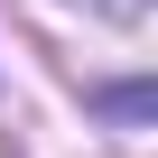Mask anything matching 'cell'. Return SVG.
Here are the masks:
<instances>
[{
  "label": "cell",
  "instance_id": "6da1fadb",
  "mask_svg": "<svg viewBox=\"0 0 158 158\" xmlns=\"http://www.w3.org/2000/svg\"><path fill=\"white\" fill-rule=\"evenodd\" d=\"M102 112H112V121H139V112H149V93H139V84H121V93H102Z\"/></svg>",
  "mask_w": 158,
  "mask_h": 158
},
{
  "label": "cell",
  "instance_id": "7a4b0ae2",
  "mask_svg": "<svg viewBox=\"0 0 158 158\" xmlns=\"http://www.w3.org/2000/svg\"><path fill=\"white\" fill-rule=\"evenodd\" d=\"M93 10H112V19H130V10H139V0H93Z\"/></svg>",
  "mask_w": 158,
  "mask_h": 158
}]
</instances>
